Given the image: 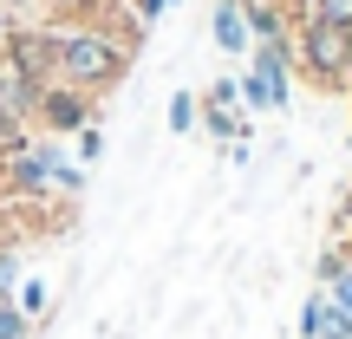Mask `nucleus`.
I'll list each match as a JSON object with an SVG mask.
<instances>
[{"mask_svg":"<svg viewBox=\"0 0 352 339\" xmlns=\"http://www.w3.org/2000/svg\"><path fill=\"white\" fill-rule=\"evenodd\" d=\"M0 196L7 202H52V196H85V164L59 151V138H26L20 151L0 157Z\"/></svg>","mask_w":352,"mask_h":339,"instance_id":"nucleus-1","label":"nucleus"},{"mask_svg":"<svg viewBox=\"0 0 352 339\" xmlns=\"http://www.w3.org/2000/svg\"><path fill=\"white\" fill-rule=\"evenodd\" d=\"M327 300L340 307V314H352V267H346V274H333V281H327Z\"/></svg>","mask_w":352,"mask_h":339,"instance_id":"nucleus-20","label":"nucleus"},{"mask_svg":"<svg viewBox=\"0 0 352 339\" xmlns=\"http://www.w3.org/2000/svg\"><path fill=\"white\" fill-rule=\"evenodd\" d=\"M13 307H20V314L39 327V320H52V287H46V281H33V274H20V287H13Z\"/></svg>","mask_w":352,"mask_h":339,"instance_id":"nucleus-12","label":"nucleus"},{"mask_svg":"<svg viewBox=\"0 0 352 339\" xmlns=\"http://www.w3.org/2000/svg\"><path fill=\"white\" fill-rule=\"evenodd\" d=\"M26 138H33V131H26V124H20V118H13V111H7V105H0V157H7V151H20V144H26Z\"/></svg>","mask_w":352,"mask_h":339,"instance_id":"nucleus-16","label":"nucleus"},{"mask_svg":"<svg viewBox=\"0 0 352 339\" xmlns=\"http://www.w3.org/2000/svg\"><path fill=\"white\" fill-rule=\"evenodd\" d=\"M20 241H0V300H13V287H20Z\"/></svg>","mask_w":352,"mask_h":339,"instance_id":"nucleus-14","label":"nucleus"},{"mask_svg":"<svg viewBox=\"0 0 352 339\" xmlns=\"http://www.w3.org/2000/svg\"><path fill=\"white\" fill-rule=\"evenodd\" d=\"M294 333H300V339H352V314H340V307L327 300V287H314V294L300 300Z\"/></svg>","mask_w":352,"mask_h":339,"instance_id":"nucleus-8","label":"nucleus"},{"mask_svg":"<svg viewBox=\"0 0 352 339\" xmlns=\"http://www.w3.org/2000/svg\"><path fill=\"white\" fill-rule=\"evenodd\" d=\"M196 124L209 131L215 144H241V138H254V118H248V105H241L235 78H209V85H202V98H196Z\"/></svg>","mask_w":352,"mask_h":339,"instance_id":"nucleus-7","label":"nucleus"},{"mask_svg":"<svg viewBox=\"0 0 352 339\" xmlns=\"http://www.w3.org/2000/svg\"><path fill=\"white\" fill-rule=\"evenodd\" d=\"M7 26H13V20H7V13H0V46H7Z\"/></svg>","mask_w":352,"mask_h":339,"instance_id":"nucleus-23","label":"nucleus"},{"mask_svg":"<svg viewBox=\"0 0 352 339\" xmlns=\"http://www.w3.org/2000/svg\"><path fill=\"white\" fill-rule=\"evenodd\" d=\"M209 39H215V52H228V59H248V13H241V0H215L209 7Z\"/></svg>","mask_w":352,"mask_h":339,"instance_id":"nucleus-9","label":"nucleus"},{"mask_svg":"<svg viewBox=\"0 0 352 339\" xmlns=\"http://www.w3.org/2000/svg\"><path fill=\"white\" fill-rule=\"evenodd\" d=\"M346 144H352V131H346Z\"/></svg>","mask_w":352,"mask_h":339,"instance_id":"nucleus-24","label":"nucleus"},{"mask_svg":"<svg viewBox=\"0 0 352 339\" xmlns=\"http://www.w3.org/2000/svg\"><path fill=\"white\" fill-rule=\"evenodd\" d=\"M235 91H241V105H248V118L287 111L294 105V39H280V46H248V65L235 72Z\"/></svg>","mask_w":352,"mask_h":339,"instance_id":"nucleus-4","label":"nucleus"},{"mask_svg":"<svg viewBox=\"0 0 352 339\" xmlns=\"http://www.w3.org/2000/svg\"><path fill=\"white\" fill-rule=\"evenodd\" d=\"M170 7H176V0H124V13H131L138 26H157V20H164Z\"/></svg>","mask_w":352,"mask_h":339,"instance_id":"nucleus-17","label":"nucleus"},{"mask_svg":"<svg viewBox=\"0 0 352 339\" xmlns=\"http://www.w3.org/2000/svg\"><path fill=\"white\" fill-rule=\"evenodd\" d=\"M294 78H307L327 98L352 91V26L314 20V13L294 20Z\"/></svg>","mask_w":352,"mask_h":339,"instance_id":"nucleus-3","label":"nucleus"},{"mask_svg":"<svg viewBox=\"0 0 352 339\" xmlns=\"http://www.w3.org/2000/svg\"><path fill=\"white\" fill-rule=\"evenodd\" d=\"M131 59L138 52L118 46L104 26H59V85L85 91V98H111L131 78Z\"/></svg>","mask_w":352,"mask_h":339,"instance_id":"nucleus-2","label":"nucleus"},{"mask_svg":"<svg viewBox=\"0 0 352 339\" xmlns=\"http://www.w3.org/2000/svg\"><path fill=\"white\" fill-rule=\"evenodd\" d=\"M98 157H104V131L85 124V131H78V164H98Z\"/></svg>","mask_w":352,"mask_h":339,"instance_id":"nucleus-19","label":"nucleus"},{"mask_svg":"<svg viewBox=\"0 0 352 339\" xmlns=\"http://www.w3.org/2000/svg\"><path fill=\"white\" fill-rule=\"evenodd\" d=\"M124 13V0H46V20L52 26H104Z\"/></svg>","mask_w":352,"mask_h":339,"instance_id":"nucleus-10","label":"nucleus"},{"mask_svg":"<svg viewBox=\"0 0 352 339\" xmlns=\"http://www.w3.org/2000/svg\"><path fill=\"white\" fill-rule=\"evenodd\" d=\"M333 235H352V189L340 196V215H333Z\"/></svg>","mask_w":352,"mask_h":339,"instance_id":"nucleus-21","label":"nucleus"},{"mask_svg":"<svg viewBox=\"0 0 352 339\" xmlns=\"http://www.w3.org/2000/svg\"><path fill=\"white\" fill-rule=\"evenodd\" d=\"M85 124H98V98H85V91H72V85H46L39 105H33V118H26L33 138H78Z\"/></svg>","mask_w":352,"mask_h":339,"instance_id":"nucleus-6","label":"nucleus"},{"mask_svg":"<svg viewBox=\"0 0 352 339\" xmlns=\"http://www.w3.org/2000/svg\"><path fill=\"white\" fill-rule=\"evenodd\" d=\"M0 241H13V209L0 202Z\"/></svg>","mask_w":352,"mask_h":339,"instance_id":"nucleus-22","label":"nucleus"},{"mask_svg":"<svg viewBox=\"0 0 352 339\" xmlns=\"http://www.w3.org/2000/svg\"><path fill=\"white\" fill-rule=\"evenodd\" d=\"M314 20H333V26H352V0H307Z\"/></svg>","mask_w":352,"mask_h":339,"instance_id":"nucleus-18","label":"nucleus"},{"mask_svg":"<svg viewBox=\"0 0 352 339\" xmlns=\"http://www.w3.org/2000/svg\"><path fill=\"white\" fill-rule=\"evenodd\" d=\"M170 131H176V138H189V131H196V91H170Z\"/></svg>","mask_w":352,"mask_h":339,"instance_id":"nucleus-13","label":"nucleus"},{"mask_svg":"<svg viewBox=\"0 0 352 339\" xmlns=\"http://www.w3.org/2000/svg\"><path fill=\"white\" fill-rule=\"evenodd\" d=\"M0 339H33V320H26L13 300H0Z\"/></svg>","mask_w":352,"mask_h":339,"instance_id":"nucleus-15","label":"nucleus"},{"mask_svg":"<svg viewBox=\"0 0 352 339\" xmlns=\"http://www.w3.org/2000/svg\"><path fill=\"white\" fill-rule=\"evenodd\" d=\"M0 65L33 85H59V26H7Z\"/></svg>","mask_w":352,"mask_h":339,"instance_id":"nucleus-5","label":"nucleus"},{"mask_svg":"<svg viewBox=\"0 0 352 339\" xmlns=\"http://www.w3.org/2000/svg\"><path fill=\"white\" fill-rule=\"evenodd\" d=\"M39 91H46V85H33V78H20V72H7V65H0V105H7V111L20 118V124H26V118H33Z\"/></svg>","mask_w":352,"mask_h":339,"instance_id":"nucleus-11","label":"nucleus"}]
</instances>
